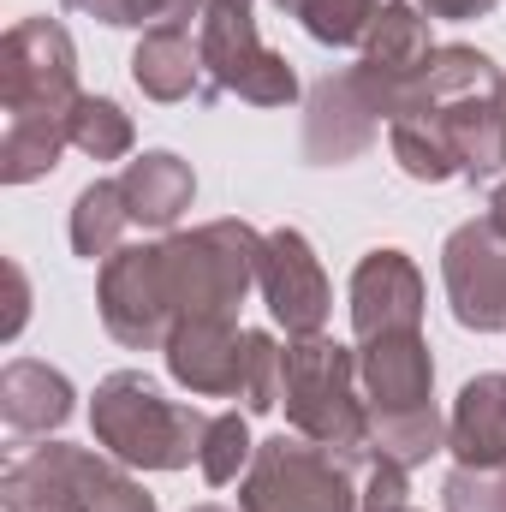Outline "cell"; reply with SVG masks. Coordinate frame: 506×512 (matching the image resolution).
<instances>
[{"label":"cell","instance_id":"2e32d148","mask_svg":"<svg viewBox=\"0 0 506 512\" xmlns=\"http://www.w3.org/2000/svg\"><path fill=\"white\" fill-rule=\"evenodd\" d=\"M447 453L459 465H506V376L465 382L447 417Z\"/></svg>","mask_w":506,"mask_h":512},{"label":"cell","instance_id":"8992f818","mask_svg":"<svg viewBox=\"0 0 506 512\" xmlns=\"http://www.w3.org/2000/svg\"><path fill=\"white\" fill-rule=\"evenodd\" d=\"M239 512H364L358 471L304 435H274L251 453L239 483Z\"/></svg>","mask_w":506,"mask_h":512},{"label":"cell","instance_id":"e0dca14e","mask_svg":"<svg viewBox=\"0 0 506 512\" xmlns=\"http://www.w3.org/2000/svg\"><path fill=\"white\" fill-rule=\"evenodd\" d=\"M0 417L12 435H42L72 417V382L36 358H12L0 370Z\"/></svg>","mask_w":506,"mask_h":512},{"label":"cell","instance_id":"30bf717a","mask_svg":"<svg viewBox=\"0 0 506 512\" xmlns=\"http://www.w3.org/2000/svg\"><path fill=\"white\" fill-rule=\"evenodd\" d=\"M441 280H447V298H453L459 328H477V334H501L506 328V233L489 215L483 221H465L447 239Z\"/></svg>","mask_w":506,"mask_h":512},{"label":"cell","instance_id":"f546056e","mask_svg":"<svg viewBox=\"0 0 506 512\" xmlns=\"http://www.w3.org/2000/svg\"><path fill=\"white\" fill-rule=\"evenodd\" d=\"M6 286H12V310H6V328H0V334L12 340V334L24 328V268H18V262H6Z\"/></svg>","mask_w":506,"mask_h":512},{"label":"cell","instance_id":"cb8c5ba5","mask_svg":"<svg viewBox=\"0 0 506 512\" xmlns=\"http://www.w3.org/2000/svg\"><path fill=\"white\" fill-rule=\"evenodd\" d=\"M72 149H84L96 161H120L131 149V120L120 114V102L78 96V108H72Z\"/></svg>","mask_w":506,"mask_h":512},{"label":"cell","instance_id":"7c38bea8","mask_svg":"<svg viewBox=\"0 0 506 512\" xmlns=\"http://www.w3.org/2000/svg\"><path fill=\"white\" fill-rule=\"evenodd\" d=\"M274 322L298 340V334H322L328 322V274L310 251V239L298 227H280L262 239V274H256Z\"/></svg>","mask_w":506,"mask_h":512},{"label":"cell","instance_id":"4316f807","mask_svg":"<svg viewBox=\"0 0 506 512\" xmlns=\"http://www.w3.org/2000/svg\"><path fill=\"white\" fill-rule=\"evenodd\" d=\"M447 512H506V465H459L441 483Z\"/></svg>","mask_w":506,"mask_h":512},{"label":"cell","instance_id":"7a4b0ae2","mask_svg":"<svg viewBox=\"0 0 506 512\" xmlns=\"http://www.w3.org/2000/svg\"><path fill=\"white\" fill-rule=\"evenodd\" d=\"M280 399L286 423L304 441L334 447L352 471L376 453L370 447V405L358 399V358L322 334H298L280 352Z\"/></svg>","mask_w":506,"mask_h":512},{"label":"cell","instance_id":"9c48e42d","mask_svg":"<svg viewBox=\"0 0 506 512\" xmlns=\"http://www.w3.org/2000/svg\"><path fill=\"white\" fill-rule=\"evenodd\" d=\"M102 322L131 352L167 346V334H173L179 316H173L161 245H126V251H114L102 262Z\"/></svg>","mask_w":506,"mask_h":512},{"label":"cell","instance_id":"d6986e66","mask_svg":"<svg viewBox=\"0 0 506 512\" xmlns=\"http://www.w3.org/2000/svg\"><path fill=\"white\" fill-rule=\"evenodd\" d=\"M131 78L143 96L155 102H185L191 90H209V72H203V48L191 42V30H143L137 54H131Z\"/></svg>","mask_w":506,"mask_h":512},{"label":"cell","instance_id":"d4e9b609","mask_svg":"<svg viewBox=\"0 0 506 512\" xmlns=\"http://www.w3.org/2000/svg\"><path fill=\"white\" fill-rule=\"evenodd\" d=\"M72 12H90L102 24H137V30H191V18H203L209 0H66Z\"/></svg>","mask_w":506,"mask_h":512},{"label":"cell","instance_id":"277c9868","mask_svg":"<svg viewBox=\"0 0 506 512\" xmlns=\"http://www.w3.org/2000/svg\"><path fill=\"white\" fill-rule=\"evenodd\" d=\"M161 268H167V292H173V316L179 322H233L251 280L262 274V233L245 221H209L197 233H173L161 239Z\"/></svg>","mask_w":506,"mask_h":512},{"label":"cell","instance_id":"3957f363","mask_svg":"<svg viewBox=\"0 0 506 512\" xmlns=\"http://www.w3.org/2000/svg\"><path fill=\"white\" fill-rule=\"evenodd\" d=\"M90 423L120 465H143V471H185L191 459H203V435H209V411L167 399L143 370H120L96 387Z\"/></svg>","mask_w":506,"mask_h":512},{"label":"cell","instance_id":"44dd1931","mask_svg":"<svg viewBox=\"0 0 506 512\" xmlns=\"http://www.w3.org/2000/svg\"><path fill=\"white\" fill-rule=\"evenodd\" d=\"M131 227V209H126V191H120V179H96V185H84L78 191V203H72V251L78 256H108L120 251V233Z\"/></svg>","mask_w":506,"mask_h":512},{"label":"cell","instance_id":"4fadbf2b","mask_svg":"<svg viewBox=\"0 0 506 512\" xmlns=\"http://www.w3.org/2000/svg\"><path fill=\"white\" fill-rule=\"evenodd\" d=\"M352 328L358 340L423 328V274L405 251H370L352 274Z\"/></svg>","mask_w":506,"mask_h":512},{"label":"cell","instance_id":"ba28073f","mask_svg":"<svg viewBox=\"0 0 506 512\" xmlns=\"http://www.w3.org/2000/svg\"><path fill=\"white\" fill-rule=\"evenodd\" d=\"M0 102L6 120L18 114H48L72 120L78 108V54L72 36L54 18H18L0 42Z\"/></svg>","mask_w":506,"mask_h":512},{"label":"cell","instance_id":"836d02e7","mask_svg":"<svg viewBox=\"0 0 506 512\" xmlns=\"http://www.w3.org/2000/svg\"><path fill=\"white\" fill-rule=\"evenodd\" d=\"M405 512H411V507H405Z\"/></svg>","mask_w":506,"mask_h":512},{"label":"cell","instance_id":"ac0fdd59","mask_svg":"<svg viewBox=\"0 0 506 512\" xmlns=\"http://www.w3.org/2000/svg\"><path fill=\"white\" fill-rule=\"evenodd\" d=\"M120 191H126V209L137 227H173L185 209H191V197H197V179H191V167L173 155V149H149V155H137L126 173H120Z\"/></svg>","mask_w":506,"mask_h":512},{"label":"cell","instance_id":"7402d4cb","mask_svg":"<svg viewBox=\"0 0 506 512\" xmlns=\"http://www.w3.org/2000/svg\"><path fill=\"white\" fill-rule=\"evenodd\" d=\"M370 447L381 459L411 471V465H423L429 453L447 447V423H441L435 405H423V411H370Z\"/></svg>","mask_w":506,"mask_h":512},{"label":"cell","instance_id":"1f68e13d","mask_svg":"<svg viewBox=\"0 0 506 512\" xmlns=\"http://www.w3.org/2000/svg\"><path fill=\"white\" fill-rule=\"evenodd\" d=\"M274 6H280V12H298V0H274Z\"/></svg>","mask_w":506,"mask_h":512},{"label":"cell","instance_id":"f1b7e54d","mask_svg":"<svg viewBox=\"0 0 506 512\" xmlns=\"http://www.w3.org/2000/svg\"><path fill=\"white\" fill-rule=\"evenodd\" d=\"M429 18H483L495 0H417Z\"/></svg>","mask_w":506,"mask_h":512},{"label":"cell","instance_id":"603a6c76","mask_svg":"<svg viewBox=\"0 0 506 512\" xmlns=\"http://www.w3.org/2000/svg\"><path fill=\"white\" fill-rule=\"evenodd\" d=\"M381 6L387 0H298V24L316 36V42H334V48H364L370 30H376Z\"/></svg>","mask_w":506,"mask_h":512},{"label":"cell","instance_id":"5bb4252c","mask_svg":"<svg viewBox=\"0 0 506 512\" xmlns=\"http://www.w3.org/2000/svg\"><path fill=\"white\" fill-rule=\"evenodd\" d=\"M167 370L173 382H185L203 399H227V393H245V358H251V334H239L233 322H173L167 334Z\"/></svg>","mask_w":506,"mask_h":512},{"label":"cell","instance_id":"9a60e30c","mask_svg":"<svg viewBox=\"0 0 506 512\" xmlns=\"http://www.w3.org/2000/svg\"><path fill=\"white\" fill-rule=\"evenodd\" d=\"M358 382H364V405H370V411H423V405H429V387H435V364H429L423 328H417V334L364 340V352H358Z\"/></svg>","mask_w":506,"mask_h":512},{"label":"cell","instance_id":"5b68a950","mask_svg":"<svg viewBox=\"0 0 506 512\" xmlns=\"http://www.w3.org/2000/svg\"><path fill=\"white\" fill-rule=\"evenodd\" d=\"M0 507L6 512H155V495L126 477L120 465L84 453V447H30L6 465L0 477Z\"/></svg>","mask_w":506,"mask_h":512},{"label":"cell","instance_id":"8fae6325","mask_svg":"<svg viewBox=\"0 0 506 512\" xmlns=\"http://www.w3.org/2000/svg\"><path fill=\"white\" fill-rule=\"evenodd\" d=\"M381 120V96L370 90V78L352 66V72H328L316 90H310V108H304V161L316 167H340L352 155H364L376 143Z\"/></svg>","mask_w":506,"mask_h":512},{"label":"cell","instance_id":"52a82bcc","mask_svg":"<svg viewBox=\"0 0 506 512\" xmlns=\"http://www.w3.org/2000/svg\"><path fill=\"white\" fill-rule=\"evenodd\" d=\"M197 48H203V72H209V96H239L256 108H286L298 96L292 66L262 48L251 18V0H209L197 18Z\"/></svg>","mask_w":506,"mask_h":512},{"label":"cell","instance_id":"484cf974","mask_svg":"<svg viewBox=\"0 0 506 512\" xmlns=\"http://www.w3.org/2000/svg\"><path fill=\"white\" fill-rule=\"evenodd\" d=\"M251 429H245V417L239 411H221V417H209V435H203V477L221 489V483H233L239 477V465L251 459Z\"/></svg>","mask_w":506,"mask_h":512},{"label":"cell","instance_id":"83f0119b","mask_svg":"<svg viewBox=\"0 0 506 512\" xmlns=\"http://www.w3.org/2000/svg\"><path fill=\"white\" fill-rule=\"evenodd\" d=\"M245 411H274L280 405V346L274 334H251V358H245Z\"/></svg>","mask_w":506,"mask_h":512},{"label":"cell","instance_id":"ffe728a7","mask_svg":"<svg viewBox=\"0 0 506 512\" xmlns=\"http://www.w3.org/2000/svg\"><path fill=\"white\" fill-rule=\"evenodd\" d=\"M66 143H72V120H48V114H18V120H6V137H0V179H6V185H30V179L54 173Z\"/></svg>","mask_w":506,"mask_h":512},{"label":"cell","instance_id":"4dcf8cb0","mask_svg":"<svg viewBox=\"0 0 506 512\" xmlns=\"http://www.w3.org/2000/svg\"><path fill=\"white\" fill-rule=\"evenodd\" d=\"M489 221H495V227L506 233V185L495 191V197H489Z\"/></svg>","mask_w":506,"mask_h":512},{"label":"cell","instance_id":"6da1fadb","mask_svg":"<svg viewBox=\"0 0 506 512\" xmlns=\"http://www.w3.org/2000/svg\"><path fill=\"white\" fill-rule=\"evenodd\" d=\"M387 137H393V161L423 185L501 173L506 72L477 48H435L423 72L399 90Z\"/></svg>","mask_w":506,"mask_h":512},{"label":"cell","instance_id":"d6a6232c","mask_svg":"<svg viewBox=\"0 0 506 512\" xmlns=\"http://www.w3.org/2000/svg\"><path fill=\"white\" fill-rule=\"evenodd\" d=\"M197 512H227V507H197Z\"/></svg>","mask_w":506,"mask_h":512}]
</instances>
